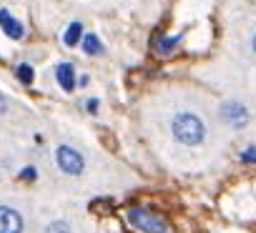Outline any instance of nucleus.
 Masks as SVG:
<instances>
[{
	"mask_svg": "<svg viewBox=\"0 0 256 233\" xmlns=\"http://www.w3.org/2000/svg\"><path fill=\"white\" fill-rule=\"evenodd\" d=\"M96 108H98V100H88V110L96 113Z\"/></svg>",
	"mask_w": 256,
	"mask_h": 233,
	"instance_id": "obj_16",
	"label": "nucleus"
},
{
	"mask_svg": "<svg viewBox=\"0 0 256 233\" xmlns=\"http://www.w3.org/2000/svg\"><path fill=\"white\" fill-rule=\"evenodd\" d=\"M23 231V218L16 208L0 206V233H20Z\"/></svg>",
	"mask_w": 256,
	"mask_h": 233,
	"instance_id": "obj_4",
	"label": "nucleus"
},
{
	"mask_svg": "<svg viewBox=\"0 0 256 233\" xmlns=\"http://www.w3.org/2000/svg\"><path fill=\"white\" fill-rule=\"evenodd\" d=\"M176 43H178V38H158V40H156V50H158L161 55H168V53L176 48Z\"/></svg>",
	"mask_w": 256,
	"mask_h": 233,
	"instance_id": "obj_10",
	"label": "nucleus"
},
{
	"mask_svg": "<svg viewBox=\"0 0 256 233\" xmlns=\"http://www.w3.org/2000/svg\"><path fill=\"white\" fill-rule=\"evenodd\" d=\"M6 108H8V100H6L3 93H0V113H6Z\"/></svg>",
	"mask_w": 256,
	"mask_h": 233,
	"instance_id": "obj_15",
	"label": "nucleus"
},
{
	"mask_svg": "<svg viewBox=\"0 0 256 233\" xmlns=\"http://www.w3.org/2000/svg\"><path fill=\"white\" fill-rule=\"evenodd\" d=\"M56 75H58V83H60L63 90H73L76 88V70H73L70 63H60L58 70H56Z\"/></svg>",
	"mask_w": 256,
	"mask_h": 233,
	"instance_id": "obj_7",
	"label": "nucleus"
},
{
	"mask_svg": "<svg viewBox=\"0 0 256 233\" xmlns=\"http://www.w3.org/2000/svg\"><path fill=\"white\" fill-rule=\"evenodd\" d=\"M174 136L184 143V146H198L206 136V128L201 123L198 115L194 113H178L174 118Z\"/></svg>",
	"mask_w": 256,
	"mask_h": 233,
	"instance_id": "obj_1",
	"label": "nucleus"
},
{
	"mask_svg": "<svg viewBox=\"0 0 256 233\" xmlns=\"http://www.w3.org/2000/svg\"><path fill=\"white\" fill-rule=\"evenodd\" d=\"M58 166H60V171H66V173H70V176H78V173H83L86 161H83V156H80L76 148L60 146V148H58Z\"/></svg>",
	"mask_w": 256,
	"mask_h": 233,
	"instance_id": "obj_3",
	"label": "nucleus"
},
{
	"mask_svg": "<svg viewBox=\"0 0 256 233\" xmlns=\"http://www.w3.org/2000/svg\"><path fill=\"white\" fill-rule=\"evenodd\" d=\"M18 78H20L26 85H30V83H33V78H36V73H33V68H30L28 63H23V65L18 68Z\"/></svg>",
	"mask_w": 256,
	"mask_h": 233,
	"instance_id": "obj_11",
	"label": "nucleus"
},
{
	"mask_svg": "<svg viewBox=\"0 0 256 233\" xmlns=\"http://www.w3.org/2000/svg\"><path fill=\"white\" fill-rule=\"evenodd\" d=\"M254 50H256V38H254Z\"/></svg>",
	"mask_w": 256,
	"mask_h": 233,
	"instance_id": "obj_17",
	"label": "nucleus"
},
{
	"mask_svg": "<svg viewBox=\"0 0 256 233\" xmlns=\"http://www.w3.org/2000/svg\"><path fill=\"white\" fill-rule=\"evenodd\" d=\"M80 33H83V28H80V23H70V28L66 30V45H76L78 40H80Z\"/></svg>",
	"mask_w": 256,
	"mask_h": 233,
	"instance_id": "obj_9",
	"label": "nucleus"
},
{
	"mask_svg": "<svg viewBox=\"0 0 256 233\" xmlns=\"http://www.w3.org/2000/svg\"><path fill=\"white\" fill-rule=\"evenodd\" d=\"M128 221H131L138 231L144 233H168V226L161 216L146 211V208H131L128 211Z\"/></svg>",
	"mask_w": 256,
	"mask_h": 233,
	"instance_id": "obj_2",
	"label": "nucleus"
},
{
	"mask_svg": "<svg viewBox=\"0 0 256 233\" xmlns=\"http://www.w3.org/2000/svg\"><path fill=\"white\" fill-rule=\"evenodd\" d=\"M20 178H36V168H23V173H20Z\"/></svg>",
	"mask_w": 256,
	"mask_h": 233,
	"instance_id": "obj_14",
	"label": "nucleus"
},
{
	"mask_svg": "<svg viewBox=\"0 0 256 233\" xmlns=\"http://www.w3.org/2000/svg\"><path fill=\"white\" fill-rule=\"evenodd\" d=\"M46 233H73V231H70V226L66 221H56V223H50L46 228Z\"/></svg>",
	"mask_w": 256,
	"mask_h": 233,
	"instance_id": "obj_12",
	"label": "nucleus"
},
{
	"mask_svg": "<svg viewBox=\"0 0 256 233\" xmlns=\"http://www.w3.org/2000/svg\"><path fill=\"white\" fill-rule=\"evenodd\" d=\"M241 161H244V163H256V146H254V148H248V151H244Z\"/></svg>",
	"mask_w": 256,
	"mask_h": 233,
	"instance_id": "obj_13",
	"label": "nucleus"
},
{
	"mask_svg": "<svg viewBox=\"0 0 256 233\" xmlns=\"http://www.w3.org/2000/svg\"><path fill=\"white\" fill-rule=\"evenodd\" d=\"M221 118H224L226 123L241 128V126H246V121H248V113H246V108H244L241 103H224V105H221Z\"/></svg>",
	"mask_w": 256,
	"mask_h": 233,
	"instance_id": "obj_5",
	"label": "nucleus"
},
{
	"mask_svg": "<svg viewBox=\"0 0 256 233\" xmlns=\"http://www.w3.org/2000/svg\"><path fill=\"white\" fill-rule=\"evenodd\" d=\"M83 50L88 53V55H100L103 53V45H100V40H98V35H86L83 38Z\"/></svg>",
	"mask_w": 256,
	"mask_h": 233,
	"instance_id": "obj_8",
	"label": "nucleus"
},
{
	"mask_svg": "<svg viewBox=\"0 0 256 233\" xmlns=\"http://www.w3.org/2000/svg\"><path fill=\"white\" fill-rule=\"evenodd\" d=\"M0 25H3L6 35H10L13 40H20V38H23V25H20L8 10H0Z\"/></svg>",
	"mask_w": 256,
	"mask_h": 233,
	"instance_id": "obj_6",
	"label": "nucleus"
}]
</instances>
